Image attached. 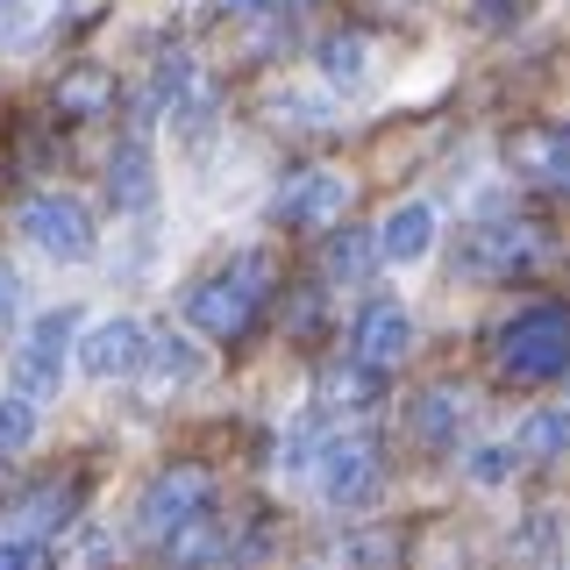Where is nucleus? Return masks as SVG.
I'll return each instance as SVG.
<instances>
[{
    "mask_svg": "<svg viewBox=\"0 0 570 570\" xmlns=\"http://www.w3.org/2000/svg\"><path fill=\"white\" fill-rule=\"evenodd\" d=\"M43 563V542H22V534H0V570H36Z\"/></svg>",
    "mask_w": 570,
    "mask_h": 570,
    "instance_id": "obj_29",
    "label": "nucleus"
},
{
    "mask_svg": "<svg viewBox=\"0 0 570 570\" xmlns=\"http://www.w3.org/2000/svg\"><path fill=\"white\" fill-rule=\"evenodd\" d=\"M200 507H214V478L200 471V463H171V471H157L150 492H142L136 534H142V542H165V534H171L178 521H193Z\"/></svg>",
    "mask_w": 570,
    "mask_h": 570,
    "instance_id": "obj_5",
    "label": "nucleus"
},
{
    "mask_svg": "<svg viewBox=\"0 0 570 570\" xmlns=\"http://www.w3.org/2000/svg\"><path fill=\"white\" fill-rule=\"evenodd\" d=\"M570 442V406H549V414H528L521 435H513V456H557Z\"/></svg>",
    "mask_w": 570,
    "mask_h": 570,
    "instance_id": "obj_22",
    "label": "nucleus"
},
{
    "mask_svg": "<svg viewBox=\"0 0 570 570\" xmlns=\"http://www.w3.org/2000/svg\"><path fill=\"white\" fill-rule=\"evenodd\" d=\"M107 193H115V207H150L157 200V165H150V136H142V121L121 136L115 165H107Z\"/></svg>",
    "mask_w": 570,
    "mask_h": 570,
    "instance_id": "obj_15",
    "label": "nucleus"
},
{
    "mask_svg": "<svg viewBox=\"0 0 570 570\" xmlns=\"http://www.w3.org/2000/svg\"><path fill=\"white\" fill-rule=\"evenodd\" d=\"M142 321H129V314H107V321H94L86 328V343H79V371L86 379H136V364H142Z\"/></svg>",
    "mask_w": 570,
    "mask_h": 570,
    "instance_id": "obj_10",
    "label": "nucleus"
},
{
    "mask_svg": "<svg viewBox=\"0 0 570 570\" xmlns=\"http://www.w3.org/2000/svg\"><path fill=\"white\" fill-rule=\"evenodd\" d=\"M521 14H528V0H478L471 22L478 29H507V22H521Z\"/></svg>",
    "mask_w": 570,
    "mask_h": 570,
    "instance_id": "obj_28",
    "label": "nucleus"
},
{
    "mask_svg": "<svg viewBox=\"0 0 570 570\" xmlns=\"http://www.w3.org/2000/svg\"><path fill=\"white\" fill-rule=\"evenodd\" d=\"M392 8H406V0H392Z\"/></svg>",
    "mask_w": 570,
    "mask_h": 570,
    "instance_id": "obj_32",
    "label": "nucleus"
},
{
    "mask_svg": "<svg viewBox=\"0 0 570 570\" xmlns=\"http://www.w3.org/2000/svg\"><path fill=\"white\" fill-rule=\"evenodd\" d=\"M371 243H379V264H421L428 249H435V207H428V200L392 207Z\"/></svg>",
    "mask_w": 570,
    "mask_h": 570,
    "instance_id": "obj_12",
    "label": "nucleus"
},
{
    "mask_svg": "<svg viewBox=\"0 0 570 570\" xmlns=\"http://www.w3.org/2000/svg\"><path fill=\"white\" fill-rule=\"evenodd\" d=\"M321 79H328L335 94H364L371 86V36L364 29H335L328 43H321Z\"/></svg>",
    "mask_w": 570,
    "mask_h": 570,
    "instance_id": "obj_18",
    "label": "nucleus"
},
{
    "mask_svg": "<svg viewBox=\"0 0 570 570\" xmlns=\"http://www.w3.org/2000/svg\"><path fill=\"white\" fill-rule=\"evenodd\" d=\"M507 157L534 178V186L570 193V121H563V129H528V136H513Z\"/></svg>",
    "mask_w": 570,
    "mask_h": 570,
    "instance_id": "obj_16",
    "label": "nucleus"
},
{
    "mask_svg": "<svg viewBox=\"0 0 570 570\" xmlns=\"http://www.w3.org/2000/svg\"><path fill=\"white\" fill-rule=\"evenodd\" d=\"M136 379L150 385V400H165V392H186L193 379H200V350L178 343V335H142V364Z\"/></svg>",
    "mask_w": 570,
    "mask_h": 570,
    "instance_id": "obj_14",
    "label": "nucleus"
},
{
    "mask_svg": "<svg viewBox=\"0 0 570 570\" xmlns=\"http://www.w3.org/2000/svg\"><path fill=\"white\" fill-rule=\"evenodd\" d=\"M222 14H249V22H293L299 0H214Z\"/></svg>",
    "mask_w": 570,
    "mask_h": 570,
    "instance_id": "obj_27",
    "label": "nucleus"
},
{
    "mask_svg": "<svg viewBox=\"0 0 570 570\" xmlns=\"http://www.w3.org/2000/svg\"><path fill=\"white\" fill-rule=\"evenodd\" d=\"M499 364H507V379H521V385L563 379L570 371V307L542 299V307L513 314L507 328H499Z\"/></svg>",
    "mask_w": 570,
    "mask_h": 570,
    "instance_id": "obj_2",
    "label": "nucleus"
},
{
    "mask_svg": "<svg viewBox=\"0 0 570 570\" xmlns=\"http://www.w3.org/2000/svg\"><path fill=\"white\" fill-rule=\"evenodd\" d=\"M22 236L43 249L50 264H86L100 249V228H94V207L86 200H71V193H29L22 200Z\"/></svg>",
    "mask_w": 570,
    "mask_h": 570,
    "instance_id": "obj_3",
    "label": "nucleus"
},
{
    "mask_svg": "<svg viewBox=\"0 0 570 570\" xmlns=\"http://www.w3.org/2000/svg\"><path fill=\"white\" fill-rule=\"evenodd\" d=\"M71 507H79V485H43V492L14 499V507L0 513V534H22V542H50V534L71 521Z\"/></svg>",
    "mask_w": 570,
    "mask_h": 570,
    "instance_id": "obj_13",
    "label": "nucleus"
},
{
    "mask_svg": "<svg viewBox=\"0 0 570 570\" xmlns=\"http://www.w3.org/2000/svg\"><path fill=\"white\" fill-rule=\"evenodd\" d=\"M36 442V400H22V392H0V456H14V450H29Z\"/></svg>",
    "mask_w": 570,
    "mask_h": 570,
    "instance_id": "obj_25",
    "label": "nucleus"
},
{
    "mask_svg": "<svg viewBox=\"0 0 570 570\" xmlns=\"http://www.w3.org/2000/svg\"><path fill=\"white\" fill-rule=\"evenodd\" d=\"M272 293H278V257L272 249H243V257H228L222 272H207L186 293V321L214 343H243L257 328V314L272 307Z\"/></svg>",
    "mask_w": 570,
    "mask_h": 570,
    "instance_id": "obj_1",
    "label": "nucleus"
},
{
    "mask_svg": "<svg viewBox=\"0 0 570 570\" xmlns=\"http://www.w3.org/2000/svg\"><path fill=\"white\" fill-rule=\"evenodd\" d=\"M406 350H414V321H406V307L400 299H371V307L356 314V364L392 371V364H406Z\"/></svg>",
    "mask_w": 570,
    "mask_h": 570,
    "instance_id": "obj_11",
    "label": "nucleus"
},
{
    "mask_svg": "<svg viewBox=\"0 0 570 570\" xmlns=\"http://www.w3.org/2000/svg\"><path fill=\"white\" fill-rule=\"evenodd\" d=\"M150 86H157V107L178 121V129H207V115L222 107V86H214V71L193 58V50H165L150 71Z\"/></svg>",
    "mask_w": 570,
    "mask_h": 570,
    "instance_id": "obj_8",
    "label": "nucleus"
},
{
    "mask_svg": "<svg viewBox=\"0 0 570 570\" xmlns=\"http://www.w3.org/2000/svg\"><path fill=\"white\" fill-rule=\"evenodd\" d=\"M321 392H328V400H321V414H371V400H379V392H371V371H364V364L328 371V379H321Z\"/></svg>",
    "mask_w": 570,
    "mask_h": 570,
    "instance_id": "obj_23",
    "label": "nucleus"
},
{
    "mask_svg": "<svg viewBox=\"0 0 570 570\" xmlns=\"http://www.w3.org/2000/svg\"><path fill=\"white\" fill-rule=\"evenodd\" d=\"M507 471H513V450H499V442H492V450H478V456H471V478H478V485H499Z\"/></svg>",
    "mask_w": 570,
    "mask_h": 570,
    "instance_id": "obj_30",
    "label": "nucleus"
},
{
    "mask_svg": "<svg viewBox=\"0 0 570 570\" xmlns=\"http://www.w3.org/2000/svg\"><path fill=\"white\" fill-rule=\"evenodd\" d=\"M314 478L328 507H364L379 492V442L371 435H328L314 450Z\"/></svg>",
    "mask_w": 570,
    "mask_h": 570,
    "instance_id": "obj_7",
    "label": "nucleus"
},
{
    "mask_svg": "<svg viewBox=\"0 0 570 570\" xmlns=\"http://www.w3.org/2000/svg\"><path fill=\"white\" fill-rule=\"evenodd\" d=\"M272 121H293V129H328V107L299 100V94H272Z\"/></svg>",
    "mask_w": 570,
    "mask_h": 570,
    "instance_id": "obj_26",
    "label": "nucleus"
},
{
    "mask_svg": "<svg viewBox=\"0 0 570 570\" xmlns=\"http://www.w3.org/2000/svg\"><path fill=\"white\" fill-rule=\"evenodd\" d=\"M14 299H22V285H14V272L0 264V335H8V321H14Z\"/></svg>",
    "mask_w": 570,
    "mask_h": 570,
    "instance_id": "obj_31",
    "label": "nucleus"
},
{
    "mask_svg": "<svg viewBox=\"0 0 570 570\" xmlns=\"http://www.w3.org/2000/svg\"><path fill=\"white\" fill-rule=\"evenodd\" d=\"M71 0H0V50H36L65 22Z\"/></svg>",
    "mask_w": 570,
    "mask_h": 570,
    "instance_id": "obj_19",
    "label": "nucleus"
},
{
    "mask_svg": "<svg viewBox=\"0 0 570 570\" xmlns=\"http://www.w3.org/2000/svg\"><path fill=\"white\" fill-rule=\"evenodd\" d=\"M272 214H278L285 228H335L350 214V178L343 171H293L278 186Z\"/></svg>",
    "mask_w": 570,
    "mask_h": 570,
    "instance_id": "obj_9",
    "label": "nucleus"
},
{
    "mask_svg": "<svg viewBox=\"0 0 570 570\" xmlns=\"http://www.w3.org/2000/svg\"><path fill=\"white\" fill-rule=\"evenodd\" d=\"M371 264H379V243L364 236V228H343V236L328 243V278H343V285H356L371 272Z\"/></svg>",
    "mask_w": 570,
    "mask_h": 570,
    "instance_id": "obj_24",
    "label": "nucleus"
},
{
    "mask_svg": "<svg viewBox=\"0 0 570 570\" xmlns=\"http://www.w3.org/2000/svg\"><path fill=\"white\" fill-rule=\"evenodd\" d=\"M463 414H471V392H456V385H435V392H421V406H414V435L421 442H450Z\"/></svg>",
    "mask_w": 570,
    "mask_h": 570,
    "instance_id": "obj_21",
    "label": "nucleus"
},
{
    "mask_svg": "<svg viewBox=\"0 0 570 570\" xmlns=\"http://www.w3.org/2000/svg\"><path fill=\"white\" fill-rule=\"evenodd\" d=\"M534 249H542V236H534L528 222H478V228L456 236V278L499 285V278L521 272V264H534Z\"/></svg>",
    "mask_w": 570,
    "mask_h": 570,
    "instance_id": "obj_4",
    "label": "nucleus"
},
{
    "mask_svg": "<svg viewBox=\"0 0 570 570\" xmlns=\"http://www.w3.org/2000/svg\"><path fill=\"white\" fill-rule=\"evenodd\" d=\"M71 328H79V321L58 307V314H43V321L22 335V343H14V392H22V400H36V406L58 400L65 356H71Z\"/></svg>",
    "mask_w": 570,
    "mask_h": 570,
    "instance_id": "obj_6",
    "label": "nucleus"
},
{
    "mask_svg": "<svg viewBox=\"0 0 570 570\" xmlns=\"http://www.w3.org/2000/svg\"><path fill=\"white\" fill-rule=\"evenodd\" d=\"M157 549H165L171 570H207L214 557H222V521H214V507H200L193 521H178Z\"/></svg>",
    "mask_w": 570,
    "mask_h": 570,
    "instance_id": "obj_20",
    "label": "nucleus"
},
{
    "mask_svg": "<svg viewBox=\"0 0 570 570\" xmlns=\"http://www.w3.org/2000/svg\"><path fill=\"white\" fill-rule=\"evenodd\" d=\"M58 107L65 121H94V115H115V71H100V65H71L65 79H58Z\"/></svg>",
    "mask_w": 570,
    "mask_h": 570,
    "instance_id": "obj_17",
    "label": "nucleus"
}]
</instances>
